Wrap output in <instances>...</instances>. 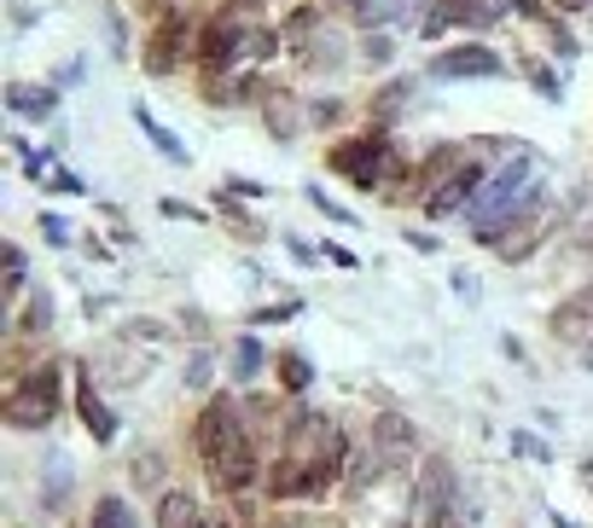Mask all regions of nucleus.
<instances>
[{"label": "nucleus", "mask_w": 593, "mask_h": 528, "mask_svg": "<svg viewBox=\"0 0 593 528\" xmlns=\"http://www.w3.org/2000/svg\"><path fill=\"white\" fill-rule=\"evenodd\" d=\"M198 453H205V465L215 470L222 488H245L250 476H257V453H250L239 406H233L227 395H215L205 406V418H198Z\"/></svg>", "instance_id": "nucleus-1"}, {"label": "nucleus", "mask_w": 593, "mask_h": 528, "mask_svg": "<svg viewBox=\"0 0 593 528\" xmlns=\"http://www.w3.org/2000/svg\"><path fill=\"white\" fill-rule=\"evenodd\" d=\"M541 198V163L535 158H518L506 163L495 180L471 198V227H478L483 244H501V221H518L530 215V203Z\"/></svg>", "instance_id": "nucleus-2"}, {"label": "nucleus", "mask_w": 593, "mask_h": 528, "mask_svg": "<svg viewBox=\"0 0 593 528\" xmlns=\"http://www.w3.org/2000/svg\"><path fill=\"white\" fill-rule=\"evenodd\" d=\"M53 413H59V372L53 366L36 372L29 384H18L7 395V424H18V430H41Z\"/></svg>", "instance_id": "nucleus-3"}, {"label": "nucleus", "mask_w": 593, "mask_h": 528, "mask_svg": "<svg viewBox=\"0 0 593 528\" xmlns=\"http://www.w3.org/2000/svg\"><path fill=\"white\" fill-rule=\"evenodd\" d=\"M332 168L337 175H349L355 186H372L379 175H396V158H390L384 140H349L332 151Z\"/></svg>", "instance_id": "nucleus-4"}, {"label": "nucleus", "mask_w": 593, "mask_h": 528, "mask_svg": "<svg viewBox=\"0 0 593 528\" xmlns=\"http://www.w3.org/2000/svg\"><path fill=\"white\" fill-rule=\"evenodd\" d=\"M413 505H419V517H443V511H454V470H448V458H431L425 470H419V488H413Z\"/></svg>", "instance_id": "nucleus-5"}, {"label": "nucleus", "mask_w": 593, "mask_h": 528, "mask_svg": "<svg viewBox=\"0 0 593 528\" xmlns=\"http://www.w3.org/2000/svg\"><path fill=\"white\" fill-rule=\"evenodd\" d=\"M506 64L495 47H454V53L436 59V76H501Z\"/></svg>", "instance_id": "nucleus-6"}, {"label": "nucleus", "mask_w": 593, "mask_h": 528, "mask_svg": "<svg viewBox=\"0 0 593 528\" xmlns=\"http://www.w3.org/2000/svg\"><path fill=\"white\" fill-rule=\"evenodd\" d=\"M478 192H483V168H478V163H460V168L443 180V192L431 198V215H454L460 203H471Z\"/></svg>", "instance_id": "nucleus-7"}, {"label": "nucleus", "mask_w": 593, "mask_h": 528, "mask_svg": "<svg viewBox=\"0 0 593 528\" xmlns=\"http://www.w3.org/2000/svg\"><path fill=\"white\" fill-rule=\"evenodd\" d=\"M372 441H379L384 465H408V458H413V424L396 418V413H384L379 424H372Z\"/></svg>", "instance_id": "nucleus-8"}, {"label": "nucleus", "mask_w": 593, "mask_h": 528, "mask_svg": "<svg viewBox=\"0 0 593 528\" xmlns=\"http://www.w3.org/2000/svg\"><path fill=\"white\" fill-rule=\"evenodd\" d=\"M262 123L274 128V140H297V128H302V111H297V99L285 93V88H274L262 99Z\"/></svg>", "instance_id": "nucleus-9"}, {"label": "nucleus", "mask_w": 593, "mask_h": 528, "mask_svg": "<svg viewBox=\"0 0 593 528\" xmlns=\"http://www.w3.org/2000/svg\"><path fill=\"white\" fill-rule=\"evenodd\" d=\"M175 41H181V18H163L158 36H151V53H146V71H151V76H169V71H175Z\"/></svg>", "instance_id": "nucleus-10"}, {"label": "nucleus", "mask_w": 593, "mask_h": 528, "mask_svg": "<svg viewBox=\"0 0 593 528\" xmlns=\"http://www.w3.org/2000/svg\"><path fill=\"white\" fill-rule=\"evenodd\" d=\"M76 413H82V424L94 430V441H111L116 436V418L106 413V401L94 395V384H82V395H76Z\"/></svg>", "instance_id": "nucleus-11"}, {"label": "nucleus", "mask_w": 593, "mask_h": 528, "mask_svg": "<svg viewBox=\"0 0 593 528\" xmlns=\"http://www.w3.org/2000/svg\"><path fill=\"white\" fill-rule=\"evenodd\" d=\"M158 528H205V517H198V505L186 500V493H163Z\"/></svg>", "instance_id": "nucleus-12"}, {"label": "nucleus", "mask_w": 593, "mask_h": 528, "mask_svg": "<svg viewBox=\"0 0 593 528\" xmlns=\"http://www.w3.org/2000/svg\"><path fill=\"white\" fill-rule=\"evenodd\" d=\"M7 105L18 111V116H53L59 93H47V88H12V93H7Z\"/></svg>", "instance_id": "nucleus-13"}, {"label": "nucleus", "mask_w": 593, "mask_h": 528, "mask_svg": "<svg viewBox=\"0 0 593 528\" xmlns=\"http://www.w3.org/2000/svg\"><path fill=\"white\" fill-rule=\"evenodd\" d=\"M257 372H262V343L257 337H239V343H233V378L250 384Z\"/></svg>", "instance_id": "nucleus-14"}, {"label": "nucleus", "mask_w": 593, "mask_h": 528, "mask_svg": "<svg viewBox=\"0 0 593 528\" xmlns=\"http://www.w3.org/2000/svg\"><path fill=\"white\" fill-rule=\"evenodd\" d=\"M134 123H140L146 134H151V140H158V151H163V158H175V163H186V151H181V140H175V134H169L163 123H158V116H151V111H134Z\"/></svg>", "instance_id": "nucleus-15"}, {"label": "nucleus", "mask_w": 593, "mask_h": 528, "mask_svg": "<svg viewBox=\"0 0 593 528\" xmlns=\"http://www.w3.org/2000/svg\"><path fill=\"white\" fill-rule=\"evenodd\" d=\"M471 7H478V0H443V7L431 12L425 36H436V29H448V24H466V18H471Z\"/></svg>", "instance_id": "nucleus-16"}, {"label": "nucleus", "mask_w": 593, "mask_h": 528, "mask_svg": "<svg viewBox=\"0 0 593 528\" xmlns=\"http://www.w3.org/2000/svg\"><path fill=\"white\" fill-rule=\"evenodd\" d=\"M88 528H134V517H128L123 500H99L94 517H88Z\"/></svg>", "instance_id": "nucleus-17"}, {"label": "nucleus", "mask_w": 593, "mask_h": 528, "mask_svg": "<svg viewBox=\"0 0 593 528\" xmlns=\"http://www.w3.org/2000/svg\"><path fill=\"white\" fill-rule=\"evenodd\" d=\"M280 378H285V389H309V361H302V354H280Z\"/></svg>", "instance_id": "nucleus-18"}, {"label": "nucleus", "mask_w": 593, "mask_h": 528, "mask_svg": "<svg viewBox=\"0 0 593 528\" xmlns=\"http://www.w3.org/2000/svg\"><path fill=\"white\" fill-rule=\"evenodd\" d=\"M518 0H478V7H471V29H483V24H495V18H506V12H512Z\"/></svg>", "instance_id": "nucleus-19"}, {"label": "nucleus", "mask_w": 593, "mask_h": 528, "mask_svg": "<svg viewBox=\"0 0 593 528\" xmlns=\"http://www.w3.org/2000/svg\"><path fill=\"white\" fill-rule=\"evenodd\" d=\"M379 465H384V453L372 448V453H355V470H349V482L361 488V482H379Z\"/></svg>", "instance_id": "nucleus-20"}, {"label": "nucleus", "mask_w": 593, "mask_h": 528, "mask_svg": "<svg viewBox=\"0 0 593 528\" xmlns=\"http://www.w3.org/2000/svg\"><path fill=\"white\" fill-rule=\"evenodd\" d=\"M413 93V81H390V88L379 93V116H396L401 111V99H408Z\"/></svg>", "instance_id": "nucleus-21"}, {"label": "nucleus", "mask_w": 593, "mask_h": 528, "mask_svg": "<svg viewBox=\"0 0 593 528\" xmlns=\"http://www.w3.org/2000/svg\"><path fill=\"white\" fill-rule=\"evenodd\" d=\"M47 326H53V302L36 297L29 302V314H24V331H47Z\"/></svg>", "instance_id": "nucleus-22"}, {"label": "nucleus", "mask_w": 593, "mask_h": 528, "mask_svg": "<svg viewBox=\"0 0 593 528\" xmlns=\"http://www.w3.org/2000/svg\"><path fill=\"white\" fill-rule=\"evenodd\" d=\"M7 291H12V297L24 291V250H18V244H7Z\"/></svg>", "instance_id": "nucleus-23"}, {"label": "nucleus", "mask_w": 593, "mask_h": 528, "mask_svg": "<svg viewBox=\"0 0 593 528\" xmlns=\"http://www.w3.org/2000/svg\"><path fill=\"white\" fill-rule=\"evenodd\" d=\"M309 203H314V210H320V215H332V221H344V227H349V221H355V215L344 210V203H332L326 192H320V186H309Z\"/></svg>", "instance_id": "nucleus-24"}, {"label": "nucleus", "mask_w": 593, "mask_h": 528, "mask_svg": "<svg viewBox=\"0 0 593 528\" xmlns=\"http://www.w3.org/2000/svg\"><path fill=\"white\" fill-rule=\"evenodd\" d=\"M390 53H396V47H390V36H367V47H361V59H367V64H384Z\"/></svg>", "instance_id": "nucleus-25"}, {"label": "nucleus", "mask_w": 593, "mask_h": 528, "mask_svg": "<svg viewBox=\"0 0 593 528\" xmlns=\"http://www.w3.org/2000/svg\"><path fill=\"white\" fill-rule=\"evenodd\" d=\"M530 81H535V93H547V99H558V76L547 71V64H530Z\"/></svg>", "instance_id": "nucleus-26"}, {"label": "nucleus", "mask_w": 593, "mask_h": 528, "mask_svg": "<svg viewBox=\"0 0 593 528\" xmlns=\"http://www.w3.org/2000/svg\"><path fill=\"white\" fill-rule=\"evenodd\" d=\"M309 29H314V7H302L297 18L285 24V41H302V36H309Z\"/></svg>", "instance_id": "nucleus-27"}, {"label": "nucleus", "mask_w": 593, "mask_h": 528, "mask_svg": "<svg viewBox=\"0 0 593 528\" xmlns=\"http://www.w3.org/2000/svg\"><path fill=\"white\" fill-rule=\"evenodd\" d=\"M222 192H227V198H262V186L245 180V175H233V180H222Z\"/></svg>", "instance_id": "nucleus-28"}, {"label": "nucleus", "mask_w": 593, "mask_h": 528, "mask_svg": "<svg viewBox=\"0 0 593 528\" xmlns=\"http://www.w3.org/2000/svg\"><path fill=\"white\" fill-rule=\"evenodd\" d=\"M512 448H518L523 458H541V465H547V458H553V453H547V448H541V441H535V436H523V430L512 436Z\"/></svg>", "instance_id": "nucleus-29"}, {"label": "nucleus", "mask_w": 593, "mask_h": 528, "mask_svg": "<svg viewBox=\"0 0 593 528\" xmlns=\"http://www.w3.org/2000/svg\"><path fill=\"white\" fill-rule=\"evenodd\" d=\"M53 192H88V186H82L71 168H53Z\"/></svg>", "instance_id": "nucleus-30"}, {"label": "nucleus", "mask_w": 593, "mask_h": 528, "mask_svg": "<svg viewBox=\"0 0 593 528\" xmlns=\"http://www.w3.org/2000/svg\"><path fill=\"white\" fill-rule=\"evenodd\" d=\"M41 227H47V238H53V244H71V227H64V221H59V215H47V221H41Z\"/></svg>", "instance_id": "nucleus-31"}, {"label": "nucleus", "mask_w": 593, "mask_h": 528, "mask_svg": "<svg viewBox=\"0 0 593 528\" xmlns=\"http://www.w3.org/2000/svg\"><path fill=\"white\" fill-rule=\"evenodd\" d=\"M186 384H210V361H205V354H198V361L186 366Z\"/></svg>", "instance_id": "nucleus-32"}, {"label": "nucleus", "mask_w": 593, "mask_h": 528, "mask_svg": "<svg viewBox=\"0 0 593 528\" xmlns=\"http://www.w3.org/2000/svg\"><path fill=\"white\" fill-rule=\"evenodd\" d=\"M292 314H297V302H280L274 314H257V326H274V319H292Z\"/></svg>", "instance_id": "nucleus-33"}, {"label": "nucleus", "mask_w": 593, "mask_h": 528, "mask_svg": "<svg viewBox=\"0 0 593 528\" xmlns=\"http://www.w3.org/2000/svg\"><path fill=\"white\" fill-rule=\"evenodd\" d=\"M163 215H181V221H198V210H186V203H175V198H163Z\"/></svg>", "instance_id": "nucleus-34"}, {"label": "nucleus", "mask_w": 593, "mask_h": 528, "mask_svg": "<svg viewBox=\"0 0 593 528\" xmlns=\"http://www.w3.org/2000/svg\"><path fill=\"white\" fill-rule=\"evenodd\" d=\"M582 7H593V0H558V12H582Z\"/></svg>", "instance_id": "nucleus-35"}, {"label": "nucleus", "mask_w": 593, "mask_h": 528, "mask_svg": "<svg viewBox=\"0 0 593 528\" xmlns=\"http://www.w3.org/2000/svg\"><path fill=\"white\" fill-rule=\"evenodd\" d=\"M582 361H588V372H593V343H588V349H582Z\"/></svg>", "instance_id": "nucleus-36"}]
</instances>
